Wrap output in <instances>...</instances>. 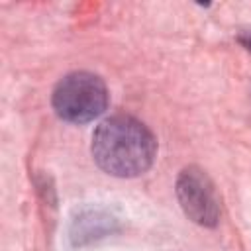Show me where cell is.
I'll return each instance as SVG.
<instances>
[{
  "label": "cell",
  "mask_w": 251,
  "mask_h": 251,
  "mask_svg": "<svg viewBox=\"0 0 251 251\" xmlns=\"http://www.w3.org/2000/svg\"><path fill=\"white\" fill-rule=\"evenodd\" d=\"M157 141L149 127L131 116L104 120L92 135V155L102 171L129 178L143 175L155 159Z\"/></svg>",
  "instance_id": "cell-1"
},
{
  "label": "cell",
  "mask_w": 251,
  "mask_h": 251,
  "mask_svg": "<svg viewBox=\"0 0 251 251\" xmlns=\"http://www.w3.org/2000/svg\"><path fill=\"white\" fill-rule=\"evenodd\" d=\"M108 106V88L92 73L78 71L59 80L53 90V108L59 118L73 124H86L98 118Z\"/></svg>",
  "instance_id": "cell-2"
},
{
  "label": "cell",
  "mask_w": 251,
  "mask_h": 251,
  "mask_svg": "<svg viewBox=\"0 0 251 251\" xmlns=\"http://www.w3.org/2000/svg\"><path fill=\"white\" fill-rule=\"evenodd\" d=\"M176 198L184 214L198 226L212 227L220 220V198L212 178L198 167H186L176 178Z\"/></svg>",
  "instance_id": "cell-3"
},
{
  "label": "cell",
  "mask_w": 251,
  "mask_h": 251,
  "mask_svg": "<svg viewBox=\"0 0 251 251\" xmlns=\"http://www.w3.org/2000/svg\"><path fill=\"white\" fill-rule=\"evenodd\" d=\"M116 220L100 210H86L82 212L71 227V239L75 245H84L88 241H94L98 237H104L106 233H112Z\"/></svg>",
  "instance_id": "cell-4"
},
{
  "label": "cell",
  "mask_w": 251,
  "mask_h": 251,
  "mask_svg": "<svg viewBox=\"0 0 251 251\" xmlns=\"http://www.w3.org/2000/svg\"><path fill=\"white\" fill-rule=\"evenodd\" d=\"M239 41H241V43H243V45H245V47L251 51V33H247V35H241V37H239Z\"/></svg>",
  "instance_id": "cell-5"
}]
</instances>
